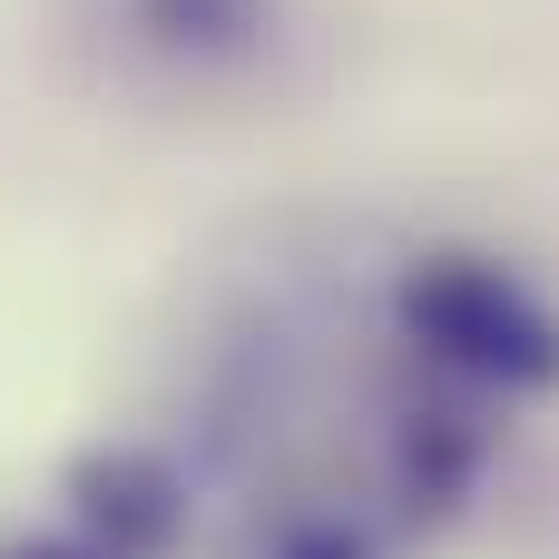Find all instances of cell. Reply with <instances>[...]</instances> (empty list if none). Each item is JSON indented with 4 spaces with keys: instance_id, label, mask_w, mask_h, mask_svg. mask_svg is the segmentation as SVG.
<instances>
[{
    "instance_id": "cell-1",
    "label": "cell",
    "mask_w": 559,
    "mask_h": 559,
    "mask_svg": "<svg viewBox=\"0 0 559 559\" xmlns=\"http://www.w3.org/2000/svg\"><path fill=\"white\" fill-rule=\"evenodd\" d=\"M393 334L462 393H559V305L491 246H423L393 275Z\"/></svg>"
},
{
    "instance_id": "cell-2",
    "label": "cell",
    "mask_w": 559,
    "mask_h": 559,
    "mask_svg": "<svg viewBox=\"0 0 559 559\" xmlns=\"http://www.w3.org/2000/svg\"><path fill=\"white\" fill-rule=\"evenodd\" d=\"M88 39L118 88L236 98L285 79L305 49V0H88Z\"/></svg>"
},
{
    "instance_id": "cell-3",
    "label": "cell",
    "mask_w": 559,
    "mask_h": 559,
    "mask_svg": "<svg viewBox=\"0 0 559 559\" xmlns=\"http://www.w3.org/2000/svg\"><path fill=\"white\" fill-rule=\"evenodd\" d=\"M59 501H69V531L98 559H167L177 531H187V481L147 442H88L69 462Z\"/></svg>"
},
{
    "instance_id": "cell-4",
    "label": "cell",
    "mask_w": 559,
    "mask_h": 559,
    "mask_svg": "<svg viewBox=\"0 0 559 559\" xmlns=\"http://www.w3.org/2000/svg\"><path fill=\"white\" fill-rule=\"evenodd\" d=\"M265 559H373V550H364V531H344V521H285Z\"/></svg>"
},
{
    "instance_id": "cell-5",
    "label": "cell",
    "mask_w": 559,
    "mask_h": 559,
    "mask_svg": "<svg viewBox=\"0 0 559 559\" xmlns=\"http://www.w3.org/2000/svg\"><path fill=\"white\" fill-rule=\"evenodd\" d=\"M0 559H98V550H88L79 531H10V540H0Z\"/></svg>"
}]
</instances>
